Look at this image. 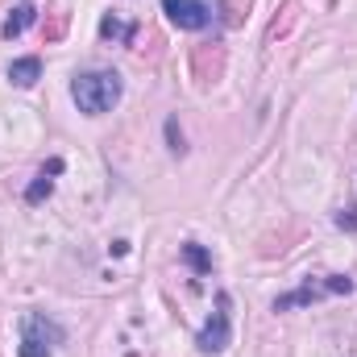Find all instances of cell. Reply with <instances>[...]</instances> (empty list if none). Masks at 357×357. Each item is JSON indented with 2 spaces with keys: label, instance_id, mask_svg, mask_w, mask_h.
<instances>
[{
  "label": "cell",
  "instance_id": "1",
  "mask_svg": "<svg viewBox=\"0 0 357 357\" xmlns=\"http://www.w3.org/2000/svg\"><path fill=\"white\" fill-rule=\"evenodd\" d=\"M71 100L79 104V112L104 116L116 100H121V75L116 71H88L71 79Z\"/></svg>",
  "mask_w": 357,
  "mask_h": 357
},
{
  "label": "cell",
  "instance_id": "2",
  "mask_svg": "<svg viewBox=\"0 0 357 357\" xmlns=\"http://www.w3.org/2000/svg\"><path fill=\"white\" fill-rule=\"evenodd\" d=\"M349 291H354V278H345V274H328L324 282H303L299 291L274 299V312H287V307H299V303H316V299H324V295H349Z\"/></svg>",
  "mask_w": 357,
  "mask_h": 357
},
{
  "label": "cell",
  "instance_id": "3",
  "mask_svg": "<svg viewBox=\"0 0 357 357\" xmlns=\"http://www.w3.org/2000/svg\"><path fill=\"white\" fill-rule=\"evenodd\" d=\"M229 337H233V328H229V295H216V312L199 328L195 345H199V354H220V349H229Z\"/></svg>",
  "mask_w": 357,
  "mask_h": 357
},
{
  "label": "cell",
  "instance_id": "4",
  "mask_svg": "<svg viewBox=\"0 0 357 357\" xmlns=\"http://www.w3.org/2000/svg\"><path fill=\"white\" fill-rule=\"evenodd\" d=\"M162 13L175 21L178 29H204L212 21V8L204 0H162Z\"/></svg>",
  "mask_w": 357,
  "mask_h": 357
},
{
  "label": "cell",
  "instance_id": "5",
  "mask_svg": "<svg viewBox=\"0 0 357 357\" xmlns=\"http://www.w3.org/2000/svg\"><path fill=\"white\" fill-rule=\"evenodd\" d=\"M8 79L17 88H33L42 79V59H17V63H8Z\"/></svg>",
  "mask_w": 357,
  "mask_h": 357
},
{
  "label": "cell",
  "instance_id": "6",
  "mask_svg": "<svg viewBox=\"0 0 357 357\" xmlns=\"http://www.w3.org/2000/svg\"><path fill=\"white\" fill-rule=\"evenodd\" d=\"M21 328H25V337H38V341H50V345H54V341H63V333H59V328H54L50 320H42L38 312H33V316H25V324H21Z\"/></svg>",
  "mask_w": 357,
  "mask_h": 357
},
{
  "label": "cell",
  "instance_id": "7",
  "mask_svg": "<svg viewBox=\"0 0 357 357\" xmlns=\"http://www.w3.org/2000/svg\"><path fill=\"white\" fill-rule=\"evenodd\" d=\"M29 25H33V8H29V4H21V8H13V13H8V21H4V29H0V33H4V38H17V33H25Z\"/></svg>",
  "mask_w": 357,
  "mask_h": 357
},
{
  "label": "cell",
  "instance_id": "8",
  "mask_svg": "<svg viewBox=\"0 0 357 357\" xmlns=\"http://www.w3.org/2000/svg\"><path fill=\"white\" fill-rule=\"evenodd\" d=\"M50 191H54V183H50V171L42 167V175H38L33 183H29V187H25V204H42Z\"/></svg>",
  "mask_w": 357,
  "mask_h": 357
},
{
  "label": "cell",
  "instance_id": "9",
  "mask_svg": "<svg viewBox=\"0 0 357 357\" xmlns=\"http://www.w3.org/2000/svg\"><path fill=\"white\" fill-rule=\"evenodd\" d=\"M100 33H104V38H125V42H129V38L137 33V25H121L116 17H104V21H100Z\"/></svg>",
  "mask_w": 357,
  "mask_h": 357
},
{
  "label": "cell",
  "instance_id": "10",
  "mask_svg": "<svg viewBox=\"0 0 357 357\" xmlns=\"http://www.w3.org/2000/svg\"><path fill=\"white\" fill-rule=\"evenodd\" d=\"M183 258L199 270V274H208V270H212V258H208V254H204V245H195V241H191V245H183Z\"/></svg>",
  "mask_w": 357,
  "mask_h": 357
},
{
  "label": "cell",
  "instance_id": "11",
  "mask_svg": "<svg viewBox=\"0 0 357 357\" xmlns=\"http://www.w3.org/2000/svg\"><path fill=\"white\" fill-rule=\"evenodd\" d=\"M17 357H50V341H38V337H21V349Z\"/></svg>",
  "mask_w": 357,
  "mask_h": 357
},
{
  "label": "cell",
  "instance_id": "12",
  "mask_svg": "<svg viewBox=\"0 0 357 357\" xmlns=\"http://www.w3.org/2000/svg\"><path fill=\"white\" fill-rule=\"evenodd\" d=\"M167 137H171V150H175V154H183V133H178L175 121H167Z\"/></svg>",
  "mask_w": 357,
  "mask_h": 357
}]
</instances>
